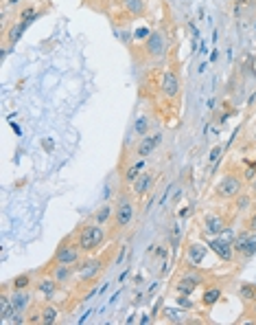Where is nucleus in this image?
<instances>
[{
    "mask_svg": "<svg viewBox=\"0 0 256 325\" xmlns=\"http://www.w3.org/2000/svg\"><path fill=\"white\" fill-rule=\"evenodd\" d=\"M105 229L103 224L92 222V224H83L81 229L77 231V246L81 248V253H92L98 246L105 242Z\"/></svg>",
    "mask_w": 256,
    "mask_h": 325,
    "instance_id": "obj_1",
    "label": "nucleus"
},
{
    "mask_svg": "<svg viewBox=\"0 0 256 325\" xmlns=\"http://www.w3.org/2000/svg\"><path fill=\"white\" fill-rule=\"evenodd\" d=\"M241 189H243V180H241L236 174H225L224 178L217 183L215 196L219 200H234L236 196L241 194Z\"/></svg>",
    "mask_w": 256,
    "mask_h": 325,
    "instance_id": "obj_2",
    "label": "nucleus"
},
{
    "mask_svg": "<svg viewBox=\"0 0 256 325\" xmlns=\"http://www.w3.org/2000/svg\"><path fill=\"white\" fill-rule=\"evenodd\" d=\"M204 238H206V244H208V248L213 250V253H217V257L221 259V262H228V264H232L234 262V246L230 240H225V238H221V235H215V238H208V235L204 233Z\"/></svg>",
    "mask_w": 256,
    "mask_h": 325,
    "instance_id": "obj_3",
    "label": "nucleus"
},
{
    "mask_svg": "<svg viewBox=\"0 0 256 325\" xmlns=\"http://www.w3.org/2000/svg\"><path fill=\"white\" fill-rule=\"evenodd\" d=\"M79 262H81V248H79L77 244H70V242H64L57 248L55 257H53V264H70V266H77Z\"/></svg>",
    "mask_w": 256,
    "mask_h": 325,
    "instance_id": "obj_4",
    "label": "nucleus"
},
{
    "mask_svg": "<svg viewBox=\"0 0 256 325\" xmlns=\"http://www.w3.org/2000/svg\"><path fill=\"white\" fill-rule=\"evenodd\" d=\"M134 215H136V209H134V204H131L129 200H127V198L118 200V204H116V209H114V222H116L118 229H125V226H129L131 220H134Z\"/></svg>",
    "mask_w": 256,
    "mask_h": 325,
    "instance_id": "obj_5",
    "label": "nucleus"
},
{
    "mask_svg": "<svg viewBox=\"0 0 256 325\" xmlns=\"http://www.w3.org/2000/svg\"><path fill=\"white\" fill-rule=\"evenodd\" d=\"M101 268H103V259L88 257L77 264V277L81 279V282H90V279H95L96 275L101 273Z\"/></svg>",
    "mask_w": 256,
    "mask_h": 325,
    "instance_id": "obj_6",
    "label": "nucleus"
},
{
    "mask_svg": "<svg viewBox=\"0 0 256 325\" xmlns=\"http://www.w3.org/2000/svg\"><path fill=\"white\" fill-rule=\"evenodd\" d=\"M201 282H204V277H201V275L186 273V275H182V277L177 279L175 290H177V294H191V297H193V292L201 285Z\"/></svg>",
    "mask_w": 256,
    "mask_h": 325,
    "instance_id": "obj_7",
    "label": "nucleus"
},
{
    "mask_svg": "<svg viewBox=\"0 0 256 325\" xmlns=\"http://www.w3.org/2000/svg\"><path fill=\"white\" fill-rule=\"evenodd\" d=\"M180 77H177V73L173 71H164V75H162V81H160V90L164 97H169V99H175L177 95H180Z\"/></svg>",
    "mask_w": 256,
    "mask_h": 325,
    "instance_id": "obj_8",
    "label": "nucleus"
},
{
    "mask_svg": "<svg viewBox=\"0 0 256 325\" xmlns=\"http://www.w3.org/2000/svg\"><path fill=\"white\" fill-rule=\"evenodd\" d=\"M206 255H208V244H201V242H191L186 246V262H189L193 268L204 264Z\"/></svg>",
    "mask_w": 256,
    "mask_h": 325,
    "instance_id": "obj_9",
    "label": "nucleus"
},
{
    "mask_svg": "<svg viewBox=\"0 0 256 325\" xmlns=\"http://www.w3.org/2000/svg\"><path fill=\"white\" fill-rule=\"evenodd\" d=\"M160 143H162V134H160V132H158V134H145L140 141H138L136 154L140 156V159H147L151 152H156L158 147H160Z\"/></svg>",
    "mask_w": 256,
    "mask_h": 325,
    "instance_id": "obj_10",
    "label": "nucleus"
},
{
    "mask_svg": "<svg viewBox=\"0 0 256 325\" xmlns=\"http://www.w3.org/2000/svg\"><path fill=\"white\" fill-rule=\"evenodd\" d=\"M147 53L151 57H162L166 53V40L160 31H151V36L147 38Z\"/></svg>",
    "mask_w": 256,
    "mask_h": 325,
    "instance_id": "obj_11",
    "label": "nucleus"
},
{
    "mask_svg": "<svg viewBox=\"0 0 256 325\" xmlns=\"http://www.w3.org/2000/svg\"><path fill=\"white\" fill-rule=\"evenodd\" d=\"M77 273V266L70 264H53V277L59 285H68L72 282V275Z\"/></svg>",
    "mask_w": 256,
    "mask_h": 325,
    "instance_id": "obj_12",
    "label": "nucleus"
},
{
    "mask_svg": "<svg viewBox=\"0 0 256 325\" xmlns=\"http://www.w3.org/2000/svg\"><path fill=\"white\" fill-rule=\"evenodd\" d=\"M204 229H206V235H224L225 233V220L217 213H208L204 218Z\"/></svg>",
    "mask_w": 256,
    "mask_h": 325,
    "instance_id": "obj_13",
    "label": "nucleus"
},
{
    "mask_svg": "<svg viewBox=\"0 0 256 325\" xmlns=\"http://www.w3.org/2000/svg\"><path fill=\"white\" fill-rule=\"evenodd\" d=\"M11 303H13V314H24L27 308L31 305V292L29 290H13Z\"/></svg>",
    "mask_w": 256,
    "mask_h": 325,
    "instance_id": "obj_14",
    "label": "nucleus"
},
{
    "mask_svg": "<svg viewBox=\"0 0 256 325\" xmlns=\"http://www.w3.org/2000/svg\"><path fill=\"white\" fill-rule=\"evenodd\" d=\"M35 288H37V292L42 294L44 299H48V301H51V299L57 294L59 284L55 282V277L51 275V277H39V279H37V284H35Z\"/></svg>",
    "mask_w": 256,
    "mask_h": 325,
    "instance_id": "obj_15",
    "label": "nucleus"
},
{
    "mask_svg": "<svg viewBox=\"0 0 256 325\" xmlns=\"http://www.w3.org/2000/svg\"><path fill=\"white\" fill-rule=\"evenodd\" d=\"M11 319H13L11 294H7V288H2V294H0V321H2V323H11Z\"/></svg>",
    "mask_w": 256,
    "mask_h": 325,
    "instance_id": "obj_16",
    "label": "nucleus"
},
{
    "mask_svg": "<svg viewBox=\"0 0 256 325\" xmlns=\"http://www.w3.org/2000/svg\"><path fill=\"white\" fill-rule=\"evenodd\" d=\"M151 185H154V174H151V171H142V174L138 176L136 183L131 185V189H134V196H138V198H140V196H145L147 191L151 189Z\"/></svg>",
    "mask_w": 256,
    "mask_h": 325,
    "instance_id": "obj_17",
    "label": "nucleus"
},
{
    "mask_svg": "<svg viewBox=\"0 0 256 325\" xmlns=\"http://www.w3.org/2000/svg\"><path fill=\"white\" fill-rule=\"evenodd\" d=\"M145 171V159H138L134 161L129 167H127V171H125V183L127 185H134L136 180H138V176Z\"/></svg>",
    "mask_w": 256,
    "mask_h": 325,
    "instance_id": "obj_18",
    "label": "nucleus"
},
{
    "mask_svg": "<svg viewBox=\"0 0 256 325\" xmlns=\"http://www.w3.org/2000/svg\"><path fill=\"white\" fill-rule=\"evenodd\" d=\"M57 317H59L57 308H55V305H51V303H46L42 310H39V323H44V325L57 323Z\"/></svg>",
    "mask_w": 256,
    "mask_h": 325,
    "instance_id": "obj_19",
    "label": "nucleus"
},
{
    "mask_svg": "<svg viewBox=\"0 0 256 325\" xmlns=\"http://www.w3.org/2000/svg\"><path fill=\"white\" fill-rule=\"evenodd\" d=\"M221 299V288H217V285H213V288H208L204 294H201V303L206 305V308H210V305H215L217 301Z\"/></svg>",
    "mask_w": 256,
    "mask_h": 325,
    "instance_id": "obj_20",
    "label": "nucleus"
},
{
    "mask_svg": "<svg viewBox=\"0 0 256 325\" xmlns=\"http://www.w3.org/2000/svg\"><path fill=\"white\" fill-rule=\"evenodd\" d=\"M33 282V277L29 273H22V275H18V277H13L11 279V290H27L29 285H31Z\"/></svg>",
    "mask_w": 256,
    "mask_h": 325,
    "instance_id": "obj_21",
    "label": "nucleus"
},
{
    "mask_svg": "<svg viewBox=\"0 0 256 325\" xmlns=\"http://www.w3.org/2000/svg\"><path fill=\"white\" fill-rule=\"evenodd\" d=\"M248 240H250V231H243V233H239L234 238V242H232V246H234V253L236 255H243L245 253V246H248Z\"/></svg>",
    "mask_w": 256,
    "mask_h": 325,
    "instance_id": "obj_22",
    "label": "nucleus"
},
{
    "mask_svg": "<svg viewBox=\"0 0 256 325\" xmlns=\"http://www.w3.org/2000/svg\"><path fill=\"white\" fill-rule=\"evenodd\" d=\"M114 215V209H112L110 204H103L101 209L95 213V222H98V224H105V222H110V218Z\"/></svg>",
    "mask_w": 256,
    "mask_h": 325,
    "instance_id": "obj_23",
    "label": "nucleus"
},
{
    "mask_svg": "<svg viewBox=\"0 0 256 325\" xmlns=\"http://www.w3.org/2000/svg\"><path fill=\"white\" fill-rule=\"evenodd\" d=\"M123 4H125V9L131 16H142V11H145V2L142 0H123Z\"/></svg>",
    "mask_w": 256,
    "mask_h": 325,
    "instance_id": "obj_24",
    "label": "nucleus"
},
{
    "mask_svg": "<svg viewBox=\"0 0 256 325\" xmlns=\"http://www.w3.org/2000/svg\"><path fill=\"white\" fill-rule=\"evenodd\" d=\"M239 297L243 299V301H248V303H254V297H256V285L252 284H243L239 288Z\"/></svg>",
    "mask_w": 256,
    "mask_h": 325,
    "instance_id": "obj_25",
    "label": "nucleus"
},
{
    "mask_svg": "<svg viewBox=\"0 0 256 325\" xmlns=\"http://www.w3.org/2000/svg\"><path fill=\"white\" fill-rule=\"evenodd\" d=\"M162 317H164V321H169V323H182L184 321L180 310H173V308H164L162 310Z\"/></svg>",
    "mask_w": 256,
    "mask_h": 325,
    "instance_id": "obj_26",
    "label": "nucleus"
},
{
    "mask_svg": "<svg viewBox=\"0 0 256 325\" xmlns=\"http://www.w3.org/2000/svg\"><path fill=\"white\" fill-rule=\"evenodd\" d=\"M221 154H224V145H215L213 150H210V154H208V162L213 165V169H217V165H219Z\"/></svg>",
    "mask_w": 256,
    "mask_h": 325,
    "instance_id": "obj_27",
    "label": "nucleus"
},
{
    "mask_svg": "<svg viewBox=\"0 0 256 325\" xmlns=\"http://www.w3.org/2000/svg\"><path fill=\"white\" fill-rule=\"evenodd\" d=\"M134 130H136L138 136H145L147 130H149V119H147V117H138L136 123H134Z\"/></svg>",
    "mask_w": 256,
    "mask_h": 325,
    "instance_id": "obj_28",
    "label": "nucleus"
},
{
    "mask_svg": "<svg viewBox=\"0 0 256 325\" xmlns=\"http://www.w3.org/2000/svg\"><path fill=\"white\" fill-rule=\"evenodd\" d=\"M177 305H180L182 310H193L195 301L191 299V294H177Z\"/></svg>",
    "mask_w": 256,
    "mask_h": 325,
    "instance_id": "obj_29",
    "label": "nucleus"
},
{
    "mask_svg": "<svg viewBox=\"0 0 256 325\" xmlns=\"http://www.w3.org/2000/svg\"><path fill=\"white\" fill-rule=\"evenodd\" d=\"M254 255H256V233L250 231V240H248V246H245L243 257H254Z\"/></svg>",
    "mask_w": 256,
    "mask_h": 325,
    "instance_id": "obj_30",
    "label": "nucleus"
},
{
    "mask_svg": "<svg viewBox=\"0 0 256 325\" xmlns=\"http://www.w3.org/2000/svg\"><path fill=\"white\" fill-rule=\"evenodd\" d=\"M149 36H151V31L147 27H140L134 31V40H145V38H149Z\"/></svg>",
    "mask_w": 256,
    "mask_h": 325,
    "instance_id": "obj_31",
    "label": "nucleus"
},
{
    "mask_svg": "<svg viewBox=\"0 0 256 325\" xmlns=\"http://www.w3.org/2000/svg\"><path fill=\"white\" fill-rule=\"evenodd\" d=\"M250 204V198H248V196H236V206H239V209H245V206H248Z\"/></svg>",
    "mask_w": 256,
    "mask_h": 325,
    "instance_id": "obj_32",
    "label": "nucleus"
},
{
    "mask_svg": "<svg viewBox=\"0 0 256 325\" xmlns=\"http://www.w3.org/2000/svg\"><path fill=\"white\" fill-rule=\"evenodd\" d=\"M248 231H252V233H256V211H254V215L248 220Z\"/></svg>",
    "mask_w": 256,
    "mask_h": 325,
    "instance_id": "obj_33",
    "label": "nucleus"
},
{
    "mask_svg": "<svg viewBox=\"0 0 256 325\" xmlns=\"http://www.w3.org/2000/svg\"><path fill=\"white\" fill-rule=\"evenodd\" d=\"M254 178H256V171H254V169H248V171H245V180H250V183H252Z\"/></svg>",
    "mask_w": 256,
    "mask_h": 325,
    "instance_id": "obj_34",
    "label": "nucleus"
},
{
    "mask_svg": "<svg viewBox=\"0 0 256 325\" xmlns=\"http://www.w3.org/2000/svg\"><path fill=\"white\" fill-rule=\"evenodd\" d=\"M169 194H171V187H169V189L164 191V194H162V198H160V204H164V203H166V198H169Z\"/></svg>",
    "mask_w": 256,
    "mask_h": 325,
    "instance_id": "obj_35",
    "label": "nucleus"
},
{
    "mask_svg": "<svg viewBox=\"0 0 256 325\" xmlns=\"http://www.w3.org/2000/svg\"><path fill=\"white\" fill-rule=\"evenodd\" d=\"M156 255H158V257H164V255H166V248H158Z\"/></svg>",
    "mask_w": 256,
    "mask_h": 325,
    "instance_id": "obj_36",
    "label": "nucleus"
},
{
    "mask_svg": "<svg viewBox=\"0 0 256 325\" xmlns=\"http://www.w3.org/2000/svg\"><path fill=\"white\" fill-rule=\"evenodd\" d=\"M44 150H46V152L53 150V143H48V139H46V143H44Z\"/></svg>",
    "mask_w": 256,
    "mask_h": 325,
    "instance_id": "obj_37",
    "label": "nucleus"
},
{
    "mask_svg": "<svg viewBox=\"0 0 256 325\" xmlns=\"http://www.w3.org/2000/svg\"><path fill=\"white\" fill-rule=\"evenodd\" d=\"M149 321H151L149 317H142V319H140V325H147V323H149Z\"/></svg>",
    "mask_w": 256,
    "mask_h": 325,
    "instance_id": "obj_38",
    "label": "nucleus"
},
{
    "mask_svg": "<svg viewBox=\"0 0 256 325\" xmlns=\"http://www.w3.org/2000/svg\"><path fill=\"white\" fill-rule=\"evenodd\" d=\"M252 194H254V196H256V178H254V180H252Z\"/></svg>",
    "mask_w": 256,
    "mask_h": 325,
    "instance_id": "obj_39",
    "label": "nucleus"
},
{
    "mask_svg": "<svg viewBox=\"0 0 256 325\" xmlns=\"http://www.w3.org/2000/svg\"><path fill=\"white\" fill-rule=\"evenodd\" d=\"M254 101H256V92H254V95H252V97H250V101H248V103H250V106H252V103H254Z\"/></svg>",
    "mask_w": 256,
    "mask_h": 325,
    "instance_id": "obj_40",
    "label": "nucleus"
},
{
    "mask_svg": "<svg viewBox=\"0 0 256 325\" xmlns=\"http://www.w3.org/2000/svg\"><path fill=\"white\" fill-rule=\"evenodd\" d=\"M252 314L256 317V301H254V305H252Z\"/></svg>",
    "mask_w": 256,
    "mask_h": 325,
    "instance_id": "obj_41",
    "label": "nucleus"
},
{
    "mask_svg": "<svg viewBox=\"0 0 256 325\" xmlns=\"http://www.w3.org/2000/svg\"><path fill=\"white\" fill-rule=\"evenodd\" d=\"M16 2H20V0H9V4H16Z\"/></svg>",
    "mask_w": 256,
    "mask_h": 325,
    "instance_id": "obj_42",
    "label": "nucleus"
}]
</instances>
